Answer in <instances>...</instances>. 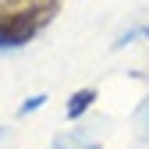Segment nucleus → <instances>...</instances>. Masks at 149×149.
Segmentation results:
<instances>
[{
	"instance_id": "nucleus-4",
	"label": "nucleus",
	"mask_w": 149,
	"mask_h": 149,
	"mask_svg": "<svg viewBox=\"0 0 149 149\" xmlns=\"http://www.w3.org/2000/svg\"><path fill=\"white\" fill-rule=\"evenodd\" d=\"M0 4H7V0H0Z\"/></svg>"
},
{
	"instance_id": "nucleus-1",
	"label": "nucleus",
	"mask_w": 149,
	"mask_h": 149,
	"mask_svg": "<svg viewBox=\"0 0 149 149\" xmlns=\"http://www.w3.org/2000/svg\"><path fill=\"white\" fill-rule=\"evenodd\" d=\"M39 32V11H4L0 14V46H22Z\"/></svg>"
},
{
	"instance_id": "nucleus-3",
	"label": "nucleus",
	"mask_w": 149,
	"mask_h": 149,
	"mask_svg": "<svg viewBox=\"0 0 149 149\" xmlns=\"http://www.w3.org/2000/svg\"><path fill=\"white\" fill-rule=\"evenodd\" d=\"M43 103H46V96H43V92H39V96H29V100H25V107H22V114H32V110H39Z\"/></svg>"
},
{
	"instance_id": "nucleus-2",
	"label": "nucleus",
	"mask_w": 149,
	"mask_h": 149,
	"mask_svg": "<svg viewBox=\"0 0 149 149\" xmlns=\"http://www.w3.org/2000/svg\"><path fill=\"white\" fill-rule=\"evenodd\" d=\"M92 100H96V92H92V89H78V92L68 100V117H82L85 110L92 107Z\"/></svg>"
}]
</instances>
